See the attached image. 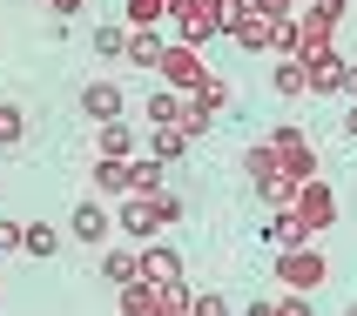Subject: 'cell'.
<instances>
[{
  "mask_svg": "<svg viewBox=\"0 0 357 316\" xmlns=\"http://www.w3.org/2000/svg\"><path fill=\"white\" fill-rule=\"evenodd\" d=\"M155 74H162V88L189 95V88H202V81H209V68H202V47H196V40H176V47H162Z\"/></svg>",
  "mask_w": 357,
  "mask_h": 316,
  "instance_id": "6da1fadb",
  "label": "cell"
},
{
  "mask_svg": "<svg viewBox=\"0 0 357 316\" xmlns=\"http://www.w3.org/2000/svg\"><path fill=\"white\" fill-rule=\"evenodd\" d=\"M277 276H283V290L310 297V290L331 276V262H324V249H317V242H303V249H283V256H277Z\"/></svg>",
  "mask_w": 357,
  "mask_h": 316,
  "instance_id": "7a4b0ae2",
  "label": "cell"
},
{
  "mask_svg": "<svg viewBox=\"0 0 357 316\" xmlns=\"http://www.w3.org/2000/svg\"><path fill=\"white\" fill-rule=\"evenodd\" d=\"M169 20L182 27V40H209V34H222V0H169Z\"/></svg>",
  "mask_w": 357,
  "mask_h": 316,
  "instance_id": "3957f363",
  "label": "cell"
},
{
  "mask_svg": "<svg viewBox=\"0 0 357 316\" xmlns=\"http://www.w3.org/2000/svg\"><path fill=\"white\" fill-rule=\"evenodd\" d=\"M222 34L236 40L243 54H270V20L257 7H222Z\"/></svg>",
  "mask_w": 357,
  "mask_h": 316,
  "instance_id": "277c9868",
  "label": "cell"
},
{
  "mask_svg": "<svg viewBox=\"0 0 357 316\" xmlns=\"http://www.w3.org/2000/svg\"><path fill=\"white\" fill-rule=\"evenodd\" d=\"M68 236H75V242H88V249H95V242H108V236H115V209H108L101 196L75 202V216H68Z\"/></svg>",
  "mask_w": 357,
  "mask_h": 316,
  "instance_id": "5b68a950",
  "label": "cell"
},
{
  "mask_svg": "<svg viewBox=\"0 0 357 316\" xmlns=\"http://www.w3.org/2000/svg\"><path fill=\"white\" fill-rule=\"evenodd\" d=\"M303 88L310 95H351V61L331 47V54H317V61H303Z\"/></svg>",
  "mask_w": 357,
  "mask_h": 316,
  "instance_id": "8992f818",
  "label": "cell"
},
{
  "mask_svg": "<svg viewBox=\"0 0 357 316\" xmlns=\"http://www.w3.org/2000/svg\"><path fill=\"white\" fill-rule=\"evenodd\" d=\"M115 229L135 242V249H142V242H155L162 222H155V209H149V196H128V202H121V209H115Z\"/></svg>",
  "mask_w": 357,
  "mask_h": 316,
  "instance_id": "52a82bcc",
  "label": "cell"
},
{
  "mask_svg": "<svg viewBox=\"0 0 357 316\" xmlns=\"http://www.w3.org/2000/svg\"><path fill=\"white\" fill-rule=\"evenodd\" d=\"M81 108H88V121L101 128V121H121V115H128V95H121L115 81H88V88H81Z\"/></svg>",
  "mask_w": 357,
  "mask_h": 316,
  "instance_id": "ba28073f",
  "label": "cell"
},
{
  "mask_svg": "<svg viewBox=\"0 0 357 316\" xmlns=\"http://www.w3.org/2000/svg\"><path fill=\"white\" fill-rule=\"evenodd\" d=\"M135 262H142V283H176L182 276V256H176V249H162V242H142Z\"/></svg>",
  "mask_w": 357,
  "mask_h": 316,
  "instance_id": "9c48e42d",
  "label": "cell"
},
{
  "mask_svg": "<svg viewBox=\"0 0 357 316\" xmlns=\"http://www.w3.org/2000/svg\"><path fill=\"white\" fill-rule=\"evenodd\" d=\"M121 61L149 74V68H155V61H162V40H155V27H128V47H121Z\"/></svg>",
  "mask_w": 357,
  "mask_h": 316,
  "instance_id": "30bf717a",
  "label": "cell"
},
{
  "mask_svg": "<svg viewBox=\"0 0 357 316\" xmlns=\"http://www.w3.org/2000/svg\"><path fill=\"white\" fill-rule=\"evenodd\" d=\"M95 155H108V161H128V155H135V135H128V121H101Z\"/></svg>",
  "mask_w": 357,
  "mask_h": 316,
  "instance_id": "8fae6325",
  "label": "cell"
},
{
  "mask_svg": "<svg viewBox=\"0 0 357 316\" xmlns=\"http://www.w3.org/2000/svg\"><path fill=\"white\" fill-rule=\"evenodd\" d=\"M121 316H162V297H155V283H121Z\"/></svg>",
  "mask_w": 357,
  "mask_h": 316,
  "instance_id": "7c38bea8",
  "label": "cell"
},
{
  "mask_svg": "<svg viewBox=\"0 0 357 316\" xmlns=\"http://www.w3.org/2000/svg\"><path fill=\"white\" fill-rule=\"evenodd\" d=\"M20 249L47 262V256H54V249H61V229H54V222H27V229H20Z\"/></svg>",
  "mask_w": 357,
  "mask_h": 316,
  "instance_id": "4fadbf2b",
  "label": "cell"
},
{
  "mask_svg": "<svg viewBox=\"0 0 357 316\" xmlns=\"http://www.w3.org/2000/svg\"><path fill=\"white\" fill-rule=\"evenodd\" d=\"M101 276L115 283V290H121V283H135V276H142V262H135V242H128V249H108V256H101Z\"/></svg>",
  "mask_w": 357,
  "mask_h": 316,
  "instance_id": "5bb4252c",
  "label": "cell"
},
{
  "mask_svg": "<svg viewBox=\"0 0 357 316\" xmlns=\"http://www.w3.org/2000/svg\"><path fill=\"white\" fill-rule=\"evenodd\" d=\"M222 101H229V81H222V74H209V81H202V88H189V108H202V115H209V121L222 115Z\"/></svg>",
  "mask_w": 357,
  "mask_h": 316,
  "instance_id": "9a60e30c",
  "label": "cell"
},
{
  "mask_svg": "<svg viewBox=\"0 0 357 316\" xmlns=\"http://www.w3.org/2000/svg\"><path fill=\"white\" fill-rule=\"evenodd\" d=\"M95 196H128V161L95 155Z\"/></svg>",
  "mask_w": 357,
  "mask_h": 316,
  "instance_id": "2e32d148",
  "label": "cell"
},
{
  "mask_svg": "<svg viewBox=\"0 0 357 316\" xmlns=\"http://www.w3.org/2000/svg\"><path fill=\"white\" fill-rule=\"evenodd\" d=\"M169 20V0H121V27H155Z\"/></svg>",
  "mask_w": 357,
  "mask_h": 316,
  "instance_id": "e0dca14e",
  "label": "cell"
},
{
  "mask_svg": "<svg viewBox=\"0 0 357 316\" xmlns=\"http://www.w3.org/2000/svg\"><path fill=\"white\" fill-rule=\"evenodd\" d=\"M149 121H155V128H176L182 121V95L176 88H155V95H149Z\"/></svg>",
  "mask_w": 357,
  "mask_h": 316,
  "instance_id": "ac0fdd59",
  "label": "cell"
},
{
  "mask_svg": "<svg viewBox=\"0 0 357 316\" xmlns=\"http://www.w3.org/2000/svg\"><path fill=\"white\" fill-rule=\"evenodd\" d=\"M162 189V161L149 155V161H128V196H155Z\"/></svg>",
  "mask_w": 357,
  "mask_h": 316,
  "instance_id": "d6986e66",
  "label": "cell"
},
{
  "mask_svg": "<svg viewBox=\"0 0 357 316\" xmlns=\"http://www.w3.org/2000/svg\"><path fill=\"white\" fill-rule=\"evenodd\" d=\"M270 88H277L283 101H297V95H303V61L283 54V61H277V74H270Z\"/></svg>",
  "mask_w": 357,
  "mask_h": 316,
  "instance_id": "ffe728a7",
  "label": "cell"
},
{
  "mask_svg": "<svg viewBox=\"0 0 357 316\" xmlns=\"http://www.w3.org/2000/svg\"><path fill=\"white\" fill-rule=\"evenodd\" d=\"M20 135H27V108L20 101H0V148H14Z\"/></svg>",
  "mask_w": 357,
  "mask_h": 316,
  "instance_id": "44dd1931",
  "label": "cell"
},
{
  "mask_svg": "<svg viewBox=\"0 0 357 316\" xmlns=\"http://www.w3.org/2000/svg\"><path fill=\"white\" fill-rule=\"evenodd\" d=\"M182 148H189V135H182V128H155V141H149V155H155V161H176Z\"/></svg>",
  "mask_w": 357,
  "mask_h": 316,
  "instance_id": "7402d4cb",
  "label": "cell"
},
{
  "mask_svg": "<svg viewBox=\"0 0 357 316\" xmlns=\"http://www.w3.org/2000/svg\"><path fill=\"white\" fill-rule=\"evenodd\" d=\"M155 297H162V316H189V283H155Z\"/></svg>",
  "mask_w": 357,
  "mask_h": 316,
  "instance_id": "603a6c76",
  "label": "cell"
},
{
  "mask_svg": "<svg viewBox=\"0 0 357 316\" xmlns=\"http://www.w3.org/2000/svg\"><path fill=\"white\" fill-rule=\"evenodd\" d=\"M121 47H128V27H121V20L115 27H95V54L101 61H121Z\"/></svg>",
  "mask_w": 357,
  "mask_h": 316,
  "instance_id": "cb8c5ba5",
  "label": "cell"
},
{
  "mask_svg": "<svg viewBox=\"0 0 357 316\" xmlns=\"http://www.w3.org/2000/svg\"><path fill=\"white\" fill-rule=\"evenodd\" d=\"M149 209H155V222H162V229H176V222H182V202L169 196V189H155V196H149Z\"/></svg>",
  "mask_w": 357,
  "mask_h": 316,
  "instance_id": "d4e9b609",
  "label": "cell"
},
{
  "mask_svg": "<svg viewBox=\"0 0 357 316\" xmlns=\"http://www.w3.org/2000/svg\"><path fill=\"white\" fill-rule=\"evenodd\" d=\"M243 161H250V175H257V182H263V175H277V148H270V141H257Z\"/></svg>",
  "mask_w": 357,
  "mask_h": 316,
  "instance_id": "484cf974",
  "label": "cell"
},
{
  "mask_svg": "<svg viewBox=\"0 0 357 316\" xmlns=\"http://www.w3.org/2000/svg\"><path fill=\"white\" fill-rule=\"evenodd\" d=\"M189 316H229V297H216V290H202V297H189Z\"/></svg>",
  "mask_w": 357,
  "mask_h": 316,
  "instance_id": "4316f807",
  "label": "cell"
},
{
  "mask_svg": "<svg viewBox=\"0 0 357 316\" xmlns=\"http://www.w3.org/2000/svg\"><path fill=\"white\" fill-rule=\"evenodd\" d=\"M250 7H257L263 20H290V14H297V0H250Z\"/></svg>",
  "mask_w": 357,
  "mask_h": 316,
  "instance_id": "83f0119b",
  "label": "cell"
},
{
  "mask_svg": "<svg viewBox=\"0 0 357 316\" xmlns=\"http://www.w3.org/2000/svg\"><path fill=\"white\" fill-rule=\"evenodd\" d=\"M277 316H317V310H310V297H297V290H290V297H277Z\"/></svg>",
  "mask_w": 357,
  "mask_h": 316,
  "instance_id": "f1b7e54d",
  "label": "cell"
},
{
  "mask_svg": "<svg viewBox=\"0 0 357 316\" xmlns=\"http://www.w3.org/2000/svg\"><path fill=\"white\" fill-rule=\"evenodd\" d=\"M14 249H20V222L0 216V256H14Z\"/></svg>",
  "mask_w": 357,
  "mask_h": 316,
  "instance_id": "f546056e",
  "label": "cell"
},
{
  "mask_svg": "<svg viewBox=\"0 0 357 316\" xmlns=\"http://www.w3.org/2000/svg\"><path fill=\"white\" fill-rule=\"evenodd\" d=\"M47 7H54V20H75L81 14V0H47Z\"/></svg>",
  "mask_w": 357,
  "mask_h": 316,
  "instance_id": "4dcf8cb0",
  "label": "cell"
},
{
  "mask_svg": "<svg viewBox=\"0 0 357 316\" xmlns=\"http://www.w3.org/2000/svg\"><path fill=\"white\" fill-rule=\"evenodd\" d=\"M243 316H277V303H270V297H257V303H250Z\"/></svg>",
  "mask_w": 357,
  "mask_h": 316,
  "instance_id": "1f68e13d",
  "label": "cell"
},
{
  "mask_svg": "<svg viewBox=\"0 0 357 316\" xmlns=\"http://www.w3.org/2000/svg\"><path fill=\"white\" fill-rule=\"evenodd\" d=\"M344 135H351V141H357V108H351V115H344Z\"/></svg>",
  "mask_w": 357,
  "mask_h": 316,
  "instance_id": "d6a6232c",
  "label": "cell"
},
{
  "mask_svg": "<svg viewBox=\"0 0 357 316\" xmlns=\"http://www.w3.org/2000/svg\"><path fill=\"white\" fill-rule=\"evenodd\" d=\"M344 316H357V303H351V310H344Z\"/></svg>",
  "mask_w": 357,
  "mask_h": 316,
  "instance_id": "836d02e7",
  "label": "cell"
},
{
  "mask_svg": "<svg viewBox=\"0 0 357 316\" xmlns=\"http://www.w3.org/2000/svg\"><path fill=\"white\" fill-rule=\"evenodd\" d=\"M297 7H310V0H297Z\"/></svg>",
  "mask_w": 357,
  "mask_h": 316,
  "instance_id": "e575fe53",
  "label": "cell"
}]
</instances>
